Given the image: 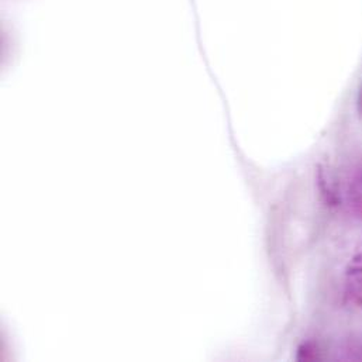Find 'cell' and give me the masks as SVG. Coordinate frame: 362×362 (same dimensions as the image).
Here are the masks:
<instances>
[{
    "label": "cell",
    "instance_id": "1",
    "mask_svg": "<svg viewBox=\"0 0 362 362\" xmlns=\"http://www.w3.org/2000/svg\"><path fill=\"white\" fill-rule=\"evenodd\" d=\"M346 291L350 299L362 309V252L354 255L346 271Z\"/></svg>",
    "mask_w": 362,
    "mask_h": 362
},
{
    "label": "cell",
    "instance_id": "4",
    "mask_svg": "<svg viewBox=\"0 0 362 362\" xmlns=\"http://www.w3.org/2000/svg\"><path fill=\"white\" fill-rule=\"evenodd\" d=\"M358 106H360V110H361L362 113V88L361 90H360V96H358Z\"/></svg>",
    "mask_w": 362,
    "mask_h": 362
},
{
    "label": "cell",
    "instance_id": "3",
    "mask_svg": "<svg viewBox=\"0 0 362 362\" xmlns=\"http://www.w3.org/2000/svg\"><path fill=\"white\" fill-rule=\"evenodd\" d=\"M316 356H317V351L312 343L303 344V347H300L299 350V360H315Z\"/></svg>",
    "mask_w": 362,
    "mask_h": 362
},
{
    "label": "cell",
    "instance_id": "2",
    "mask_svg": "<svg viewBox=\"0 0 362 362\" xmlns=\"http://www.w3.org/2000/svg\"><path fill=\"white\" fill-rule=\"evenodd\" d=\"M346 197L350 209L362 217V168L353 174L347 185Z\"/></svg>",
    "mask_w": 362,
    "mask_h": 362
}]
</instances>
